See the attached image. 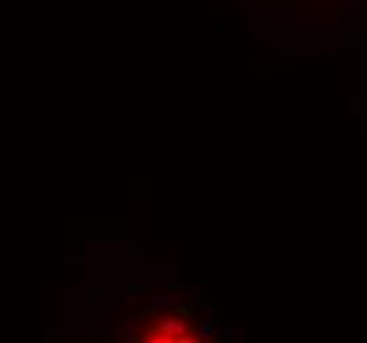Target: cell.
Segmentation results:
<instances>
[{
  "label": "cell",
  "instance_id": "cell-2",
  "mask_svg": "<svg viewBox=\"0 0 367 343\" xmlns=\"http://www.w3.org/2000/svg\"><path fill=\"white\" fill-rule=\"evenodd\" d=\"M140 343H175V338H169V335H162V333H159L156 335V330H153V333L151 335H145Z\"/></svg>",
  "mask_w": 367,
  "mask_h": 343
},
{
  "label": "cell",
  "instance_id": "cell-1",
  "mask_svg": "<svg viewBox=\"0 0 367 343\" xmlns=\"http://www.w3.org/2000/svg\"><path fill=\"white\" fill-rule=\"evenodd\" d=\"M153 330H156V333H162V335H169V338H180V335L190 333V325L185 322V319H177V317H162L153 325Z\"/></svg>",
  "mask_w": 367,
  "mask_h": 343
},
{
  "label": "cell",
  "instance_id": "cell-4",
  "mask_svg": "<svg viewBox=\"0 0 367 343\" xmlns=\"http://www.w3.org/2000/svg\"><path fill=\"white\" fill-rule=\"evenodd\" d=\"M175 343H201V340H198V338H193V335L188 333V335H180V338H175Z\"/></svg>",
  "mask_w": 367,
  "mask_h": 343
},
{
  "label": "cell",
  "instance_id": "cell-3",
  "mask_svg": "<svg viewBox=\"0 0 367 343\" xmlns=\"http://www.w3.org/2000/svg\"><path fill=\"white\" fill-rule=\"evenodd\" d=\"M198 340H201V343H209V340H212V325H209V322H203V325L198 327Z\"/></svg>",
  "mask_w": 367,
  "mask_h": 343
}]
</instances>
